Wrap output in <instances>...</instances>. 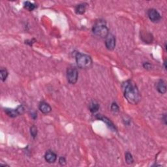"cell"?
<instances>
[{
  "label": "cell",
  "instance_id": "obj_1",
  "mask_svg": "<svg viewBox=\"0 0 167 167\" xmlns=\"http://www.w3.org/2000/svg\"><path fill=\"white\" fill-rule=\"evenodd\" d=\"M122 89L125 97L128 102L137 105L141 100V95L137 86L131 80H127L122 84Z\"/></svg>",
  "mask_w": 167,
  "mask_h": 167
},
{
  "label": "cell",
  "instance_id": "obj_2",
  "mask_svg": "<svg viewBox=\"0 0 167 167\" xmlns=\"http://www.w3.org/2000/svg\"><path fill=\"white\" fill-rule=\"evenodd\" d=\"M92 31L95 35L101 38H106L107 35L109 34V31L107 26L106 25V22L104 20H99L97 22L93 27Z\"/></svg>",
  "mask_w": 167,
  "mask_h": 167
},
{
  "label": "cell",
  "instance_id": "obj_3",
  "mask_svg": "<svg viewBox=\"0 0 167 167\" xmlns=\"http://www.w3.org/2000/svg\"><path fill=\"white\" fill-rule=\"evenodd\" d=\"M76 62L77 65L81 69H89L92 67V59L88 55L77 53L76 55Z\"/></svg>",
  "mask_w": 167,
  "mask_h": 167
},
{
  "label": "cell",
  "instance_id": "obj_4",
  "mask_svg": "<svg viewBox=\"0 0 167 167\" xmlns=\"http://www.w3.org/2000/svg\"><path fill=\"white\" fill-rule=\"evenodd\" d=\"M78 72L75 67H69L67 70V80L71 84H74L78 80Z\"/></svg>",
  "mask_w": 167,
  "mask_h": 167
},
{
  "label": "cell",
  "instance_id": "obj_5",
  "mask_svg": "<svg viewBox=\"0 0 167 167\" xmlns=\"http://www.w3.org/2000/svg\"><path fill=\"white\" fill-rule=\"evenodd\" d=\"M105 46L109 50H113L116 47V37L112 33H109L105 38Z\"/></svg>",
  "mask_w": 167,
  "mask_h": 167
},
{
  "label": "cell",
  "instance_id": "obj_6",
  "mask_svg": "<svg viewBox=\"0 0 167 167\" xmlns=\"http://www.w3.org/2000/svg\"><path fill=\"white\" fill-rule=\"evenodd\" d=\"M5 113L9 117L15 118L19 115L22 114L24 112V108L22 106H19L16 109H9V108H6V109H5Z\"/></svg>",
  "mask_w": 167,
  "mask_h": 167
},
{
  "label": "cell",
  "instance_id": "obj_7",
  "mask_svg": "<svg viewBox=\"0 0 167 167\" xmlns=\"http://www.w3.org/2000/svg\"><path fill=\"white\" fill-rule=\"evenodd\" d=\"M147 16H148L149 20L153 22H158L161 18L160 14L155 9H149L147 11Z\"/></svg>",
  "mask_w": 167,
  "mask_h": 167
},
{
  "label": "cell",
  "instance_id": "obj_8",
  "mask_svg": "<svg viewBox=\"0 0 167 167\" xmlns=\"http://www.w3.org/2000/svg\"><path fill=\"white\" fill-rule=\"evenodd\" d=\"M96 118L97 119H98L99 120H101L103 121V122H105L106 125L110 128V129L113 130V131H116L117 129H116V127H115V125H114V123L111 122L110 120L108 119V118L105 117V116H104L103 115H101V114H98L96 116Z\"/></svg>",
  "mask_w": 167,
  "mask_h": 167
},
{
  "label": "cell",
  "instance_id": "obj_9",
  "mask_svg": "<svg viewBox=\"0 0 167 167\" xmlns=\"http://www.w3.org/2000/svg\"><path fill=\"white\" fill-rule=\"evenodd\" d=\"M45 159L47 162L48 163H54L57 159L56 154L52 151H48L45 153Z\"/></svg>",
  "mask_w": 167,
  "mask_h": 167
},
{
  "label": "cell",
  "instance_id": "obj_10",
  "mask_svg": "<svg viewBox=\"0 0 167 167\" xmlns=\"http://www.w3.org/2000/svg\"><path fill=\"white\" fill-rule=\"evenodd\" d=\"M40 111L43 114H48L52 111V108L49 104L45 102H41L39 106Z\"/></svg>",
  "mask_w": 167,
  "mask_h": 167
},
{
  "label": "cell",
  "instance_id": "obj_11",
  "mask_svg": "<svg viewBox=\"0 0 167 167\" xmlns=\"http://www.w3.org/2000/svg\"><path fill=\"white\" fill-rule=\"evenodd\" d=\"M156 88L157 89V91H158L161 94L165 93L166 91V86L164 81L163 80H159L157 82Z\"/></svg>",
  "mask_w": 167,
  "mask_h": 167
},
{
  "label": "cell",
  "instance_id": "obj_12",
  "mask_svg": "<svg viewBox=\"0 0 167 167\" xmlns=\"http://www.w3.org/2000/svg\"><path fill=\"white\" fill-rule=\"evenodd\" d=\"M86 3H80L77 5V6L75 8V11H76V14H83L85 13L86 10Z\"/></svg>",
  "mask_w": 167,
  "mask_h": 167
},
{
  "label": "cell",
  "instance_id": "obj_13",
  "mask_svg": "<svg viewBox=\"0 0 167 167\" xmlns=\"http://www.w3.org/2000/svg\"><path fill=\"white\" fill-rule=\"evenodd\" d=\"M141 38L145 43H152V41H153V37L150 33H146L142 34L141 35Z\"/></svg>",
  "mask_w": 167,
  "mask_h": 167
},
{
  "label": "cell",
  "instance_id": "obj_14",
  "mask_svg": "<svg viewBox=\"0 0 167 167\" xmlns=\"http://www.w3.org/2000/svg\"><path fill=\"white\" fill-rule=\"evenodd\" d=\"M24 7L26 9H27V10L30 11H33L36 8L35 5L33 3H31V2H30V1L24 2Z\"/></svg>",
  "mask_w": 167,
  "mask_h": 167
},
{
  "label": "cell",
  "instance_id": "obj_15",
  "mask_svg": "<svg viewBox=\"0 0 167 167\" xmlns=\"http://www.w3.org/2000/svg\"><path fill=\"white\" fill-rule=\"evenodd\" d=\"M99 105L98 103H96L95 102L91 103L90 105H89V110H90L91 112L92 113H95L96 112H97L98 110L99 109Z\"/></svg>",
  "mask_w": 167,
  "mask_h": 167
},
{
  "label": "cell",
  "instance_id": "obj_16",
  "mask_svg": "<svg viewBox=\"0 0 167 167\" xmlns=\"http://www.w3.org/2000/svg\"><path fill=\"white\" fill-rule=\"evenodd\" d=\"M125 161L128 164H131L134 163V159H133V156L129 152H127L125 153Z\"/></svg>",
  "mask_w": 167,
  "mask_h": 167
},
{
  "label": "cell",
  "instance_id": "obj_17",
  "mask_svg": "<svg viewBox=\"0 0 167 167\" xmlns=\"http://www.w3.org/2000/svg\"><path fill=\"white\" fill-rule=\"evenodd\" d=\"M0 75H1V80L4 82L8 76V71H7V69H1L0 70Z\"/></svg>",
  "mask_w": 167,
  "mask_h": 167
},
{
  "label": "cell",
  "instance_id": "obj_18",
  "mask_svg": "<svg viewBox=\"0 0 167 167\" xmlns=\"http://www.w3.org/2000/svg\"><path fill=\"white\" fill-rule=\"evenodd\" d=\"M30 133H31V135L32 136V137L33 138V139H35V138L37 137V128L36 127L35 125H33V126L31 127Z\"/></svg>",
  "mask_w": 167,
  "mask_h": 167
},
{
  "label": "cell",
  "instance_id": "obj_19",
  "mask_svg": "<svg viewBox=\"0 0 167 167\" xmlns=\"http://www.w3.org/2000/svg\"><path fill=\"white\" fill-rule=\"evenodd\" d=\"M111 110L114 113H117L119 112V106L115 103H114L111 105Z\"/></svg>",
  "mask_w": 167,
  "mask_h": 167
},
{
  "label": "cell",
  "instance_id": "obj_20",
  "mask_svg": "<svg viewBox=\"0 0 167 167\" xmlns=\"http://www.w3.org/2000/svg\"><path fill=\"white\" fill-rule=\"evenodd\" d=\"M59 163L61 164L62 166H65V164H66V159H65V157H59Z\"/></svg>",
  "mask_w": 167,
  "mask_h": 167
},
{
  "label": "cell",
  "instance_id": "obj_21",
  "mask_svg": "<svg viewBox=\"0 0 167 167\" xmlns=\"http://www.w3.org/2000/svg\"><path fill=\"white\" fill-rule=\"evenodd\" d=\"M143 67H144V68L146 69H151V64H150L149 63H148V62L144 63V65H143Z\"/></svg>",
  "mask_w": 167,
  "mask_h": 167
},
{
  "label": "cell",
  "instance_id": "obj_22",
  "mask_svg": "<svg viewBox=\"0 0 167 167\" xmlns=\"http://www.w3.org/2000/svg\"><path fill=\"white\" fill-rule=\"evenodd\" d=\"M163 120L164 121V124H166V114H164L163 115Z\"/></svg>",
  "mask_w": 167,
  "mask_h": 167
},
{
  "label": "cell",
  "instance_id": "obj_23",
  "mask_svg": "<svg viewBox=\"0 0 167 167\" xmlns=\"http://www.w3.org/2000/svg\"><path fill=\"white\" fill-rule=\"evenodd\" d=\"M166 60L164 61V67H165V69H166Z\"/></svg>",
  "mask_w": 167,
  "mask_h": 167
}]
</instances>
